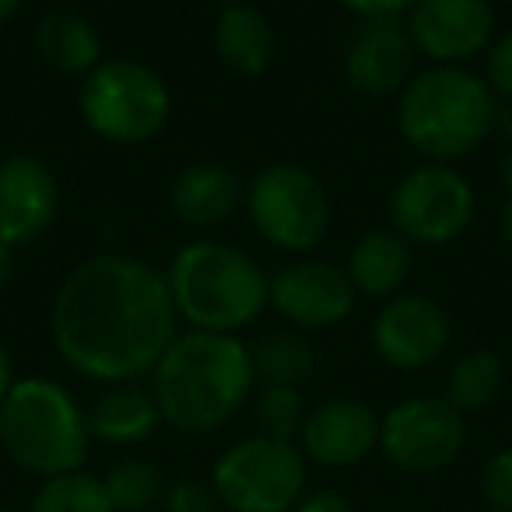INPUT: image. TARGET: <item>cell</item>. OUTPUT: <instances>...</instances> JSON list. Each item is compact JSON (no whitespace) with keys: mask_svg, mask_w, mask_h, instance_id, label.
<instances>
[{"mask_svg":"<svg viewBox=\"0 0 512 512\" xmlns=\"http://www.w3.org/2000/svg\"><path fill=\"white\" fill-rule=\"evenodd\" d=\"M53 337L67 362L102 383L155 372L176 341L169 281L134 256H95L60 285Z\"/></svg>","mask_w":512,"mask_h":512,"instance_id":"cell-1","label":"cell"},{"mask_svg":"<svg viewBox=\"0 0 512 512\" xmlns=\"http://www.w3.org/2000/svg\"><path fill=\"white\" fill-rule=\"evenodd\" d=\"M253 351L232 334L193 330L169 344L155 365V400L162 421L179 432H214L253 390Z\"/></svg>","mask_w":512,"mask_h":512,"instance_id":"cell-2","label":"cell"},{"mask_svg":"<svg viewBox=\"0 0 512 512\" xmlns=\"http://www.w3.org/2000/svg\"><path fill=\"white\" fill-rule=\"evenodd\" d=\"M169 292L176 313L197 330L232 334L260 316L267 278L242 249L225 242H190L169 267Z\"/></svg>","mask_w":512,"mask_h":512,"instance_id":"cell-3","label":"cell"},{"mask_svg":"<svg viewBox=\"0 0 512 512\" xmlns=\"http://www.w3.org/2000/svg\"><path fill=\"white\" fill-rule=\"evenodd\" d=\"M491 127V88L460 67H435L418 74L400 95V134L414 151L435 162L474 151Z\"/></svg>","mask_w":512,"mask_h":512,"instance_id":"cell-4","label":"cell"},{"mask_svg":"<svg viewBox=\"0 0 512 512\" xmlns=\"http://www.w3.org/2000/svg\"><path fill=\"white\" fill-rule=\"evenodd\" d=\"M88 435L92 428L78 400L50 379L11 383L0 404V446L29 474L57 477L78 470Z\"/></svg>","mask_w":512,"mask_h":512,"instance_id":"cell-5","label":"cell"},{"mask_svg":"<svg viewBox=\"0 0 512 512\" xmlns=\"http://www.w3.org/2000/svg\"><path fill=\"white\" fill-rule=\"evenodd\" d=\"M169 88L137 60H109L81 88V116L106 141L137 144L155 137L169 120Z\"/></svg>","mask_w":512,"mask_h":512,"instance_id":"cell-6","label":"cell"},{"mask_svg":"<svg viewBox=\"0 0 512 512\" xmlns=\"http://www.w3.org/2000/svg\"><path fill=\"white\" fill-rule=\"evenodd\" d=\"M211 488L228 512H288L302 502L306 460L292 442L256 435L214 463Z\"/></svg>","mask_w":512,"mask_h":512,"instance_id":"cell-7","label":"cell"},{"mask_svg":"<svg viewBox=\"0 0 512 512\" xmlns=\"http://www.w3.org/2000/svg\"><path fill=\"white\" fill-rule=\"evenodd\" d=\"M253 228L278 249H313L330 225V200L323 183L302 165H271L249 186Z\"/></svg>","mask_w":512,"mask_h":512,"instance_id":"cell-8","label":"cell"},{"mask_svg":"<svg viewBox=\"0 0 512 512\" xmlns=\"http://www.w3.org/2000/svg\"><path fill=\"white\" fill-rule=\"evenodd\" d=\"M390 214L400 235L442 246L474 221V190L446 165H421L397 183Z\"/></svg>","mask_w":512,"mask_h":512,"instance_id":"cell-9","label":"cell"},{"mask_svg":"<svg viewBox=\"0 0 512 512\" xmlns=\"http://www.w3.org/2000/svg\"><path fill=\"white\" fill-rule=\"evenodd\" d=\"M467 439L463 414L446 400L414 397L379 421V446L386 460L411 474H432L456 460Z\"/></svg>","mask_w":512,"mask_h":512,"instance_id":"cell-10","label":"cell"},{"mask_svg":"<svg viewBox=\"0 0 512 512\" xmlns=\"http://www.w3.org/2000/svg\"><path fill=\"white\" fill-rule=\"evenodd\" d=\"M495 29V11L488 0H414L407 36L435 64L453 67L481 53Z\"/></svg>","mask_w":512,"mask_h":512,"instance_id":"cell-11","label":"cell"},{"mask_svg":"<svg viewBox=\"0 0 512 512\" xmlns=\"http://www.w3.org/2000/svg\"><path fill=\"white\" fill-rule=\"evenodd\" d=\"M267 299L299 327H334L355 309V285L341 267L302 260L267 281Z\"/></svg>","mask_w":512,"mask_h":512,"instance_id":"cell-12","label":"cell"},{"mask_svg":"<svg viewBox=\"0 0 512 512\" xmlns=\"http://www.w3.org/2000/svg\"><path fill=\"white\" fill-rule=\"evenodd\" d=\"M449 316L425 295H404L376 316V351L393 369H425L446 351Z\"/></svg>","mask_w":512,"mask_h":512,"instance_id":"cell-13","label":"cell"},{"mask_svg":"<svg viewBox=\"0 0 512 512\" xmlns=\"http://www.w3.org/2000/svg\"><path fill=\"white\" fill-rule=\"evenodd\" d=\"M60 190L39 158L15 155L0 162V242L11 249L39 239L57 218Z\"/></svg>","mask_w":512,"mask_h":512,"instance_id":"cell-14","label":"cell"},{"mask_svg":"<svg viewBox=\"0 0 512 512\" xmlns=\"http://www.w3.org/2000/svg\"><path fill=\"white\" fill-rule=\"evenodd\" d=\"M299 439L309 460L323 467H351L365 460L379 442V418L362 400H327L313 414H306Z\"/></svg>","mask_w":512,"mask_h":512,"instance_id":"cell-15","label":"cell"},{"mask_svg":"<svg viewBox=\"0 0 512 512\" xmlns=\"http://www.w3.org/2000/svg\"><path fill=\"white\" fill-rule=\"evenodd\" d=\"M414 43L397 18H372L348 50V81L358 92L390 95L407 88L414 71Z\"/></svg>","mask_w":512,"mask_h":512,"instance_id":"cell-16","label":"cell"},{"mask_svg":"<svg viewBox=\"0 0 512 512\" xmlns=\"http://www.w3.org/2000/svg\"><path fill=\"white\" fill-rule=\"evenodd\" d=\"M239 200H242L239 179L225 165H214V162L186 165L169 193V204L176 211V218L190 228L218 225V221H225L239 207Z\"/></svg>","mask_w":512,"mask_h":512,"instance_id":"cell-17","label":"cell"},{"mask_svg":"<svg viewBox=\"0 0 512 512\" xmlns=\"http://www.w3.org/2000/svg\"><path fill=\"white\" fill-rule=\"evenodd\" d=\"M274 29L264 15L246 4H228L214 29V50L218 60L235 74H264L274 60Z\"/></svg>","mask_w":512,"mask_h":512,"instance_id":"cell-18","label":"cell"},{"mask_svg":"<svg viewBox=\"0 0 512 512\" xmlns=\"http://www.w3.org/2000/svg\"><path fill=\"white\" fill-rule=\"evenodd\" d=\"M158 421H162V411H158L155 393L127 383V386H116V390L102 393V397L95 400L88 428H92V435H99V439L116 442V446H130V442L148 439L158 428Z\"/></svg>","mask_w":512,"mask_h":512,"instance_id":"cell-19","label":"cell"},{"mask_svg":"<svg viewBox=\"0 0 512 512\" xmlns=\"http://www.w3.org/2000/svg\"><path fill=\"white\" fill-rule=\"evenodd\" d=\"M36 50L53 71L60 74H85L88 67L95 71L99 64V32L88 18L74 11H53L39 22L36 29Z\"/></svg>","mask_w":512,"mask_h":512,"instance_id":"cell-20","label":"cell"},{"mask_svg":"<svg viewBox=\"0 0 512 512\" xmlns=\"http://www.w3.org/2000/svg\"><path fill=\"white\" fill-rule=\"evenodd\" d=\"M411 274V253L404 239L393 232H372L351 249L348 278L355 292L365 295H393Z\"/></svg>","mask_w":512,"mask_h":512,"instance_id":"cell-21","label":"cell"},{"mask_svg":"<svg viewBox=\"0 0 512 512\" xmlns=\"http://www.w3.org/2000/svg\"><path fill=\"white\" fill-rule=\"evenodd\" d=\"M502 358L495 351H470L460 362L449 369L446 379V404H453L456 411H481L502 390Z\"/></svg>","mask_w":512,"mask_h":512,"instance_id":"cell-22","label":"cell"},{"mask_svg":"<svg viewBox=\"0 0 512 512\" xmlns=\"http://www.w3.org/2000/svg\"><path fill=\"white\" fill-rule=\"evenodd\" d=\"M253 369L264 386H302L316 369V351L299 334H271L256 344Z\"/></svg>","mask_w":512,"mask_h":512,"instance_id":"cell-23","label":"cell"},{"mask_svg":"<svg viewBox=\"0 0 512 512\" xmlns=\"http://www.w3.org/2000/svg\"><path fill=\"white\" fill-rule=\"evenodd\" d=\"M32 512H116V509L102 477L71 470V474L50 477L39 488Z\"/></svg>","mask_w":512,"mask_h":512,"instance_id":"cell-24","label":"cell"},{"mask_svg":"<svg viewBox=\"0 0 512 512\" xmlns=\"http://www.w3.org/2000/svg\"><path fill=\"white\" fill-rule=\"evenodd\" d=\"M106 491L113 498V509L120 512H148L165 498V477L155 463L148 460H123L116 467H109V474L102 477Z\"/></svg>","mask_w":512,"mask_h":512,"instance_id":"cell-25","label":"cell"},{"mask_svg":"<svg viewBox=\"0 0 512 512\" xmlns=\"http://www.w3.org/2000/svg\"><path fill=\"white\" fill-rule=\"evenodd\" d=\"M256 421L271 439H292L306 425V400L299 386H264L256 397Z\"/></svg>","mask_w":512,"mask_h":512,"instance_id":"cell-26","label":"cell"},{"mask_svg":"<svg viewBox=\"0 0 512 512\" xmlns=\"http://www.w3.org/2000/svg\"><path fill=\"white\" fill-rule=\"evenodd\" d=\"M481 491L491 512H512V449H498L481 470Z\"/></svg>","mask_w":512,"mask_h":512,"instance_id":"cell-27","label":"cell"},{"mask_svg":"<svg viewBox=\"0 0 512 512\" xmlns=\"http://www.w3.org/2000/svg\"><path fill=\"white\" fill-rule=\"evenodd\" d=\"M165 512H218L221 498L214 495L211 484L197 481V477H179L165 488Z\"/></svg>","mask_w":512,"mask_h":512,"instance_id":"cell-28","label":"cell"},{"mask_svg":"<svg viewBox=\"0 0 512 512\" xmlns=\"http://www.w3.org/2000/svg\"><path fill=\"white\" fill-rule=\"evenodd\" d=\"M488 88L502 99H512V32L502 36L488 53Z\"/></svg>","mask_w":512,"mask_h":512,"instance_id":"cell-29","label":"cell"},{"mask_svg":"<svg viewBox=\"0 0 512 512\" xmlns=\"http://www.w3.org/2000/svg\"><path fill=\"white\" fill-rule=\"evenodd\" d=\"M341 4L372 22V18H397L400 11L411 8L414 0H341Z\"/></svg>","mask_w":512,"mask_h":512,"instance_id":"cell-30","label":"cell"},{"mask_svg":"<svg viewBox=\"0 0 512 512\" xmlns=\"http://www.w3.org/2000/svg\"><path fill=\"white\" fill-rule=\"evenodd\" d=\"M299 512H355L341 491H313L299 502Z\"/></svg>","mask_w":512,"mask_h":512,"instance_id":"cell-31","label":"cell"},{"mask_svg":"<svg viewBox=\"0 0 512 512\" xmlns=\"http://www.w3.org/2000/svg\"><path fill=\"white\" fill-rule=\"evenodd\" d=\"M11 274H15V249L8 242H0V292L8 288Z\"/></svg>","mask_w":512,"mask_h":512,"instance_id":"cell-32","label":"cell"},{"mask_svg":"<svg viewBox=\"0 0 512 512\" xmlns=\"http://www.w3.org/2000/svg\"><path fill=\"white\" fill-rule=\"evenodd\" d=\"M8 390H11V362H8V351L0 348V404H4Z\"/></svg>","mask_w":512,"mask_h":512,"instance_id":"cell-33","label":"cell"},{"mask_svg":"<svg viewBox=\"0 0 512 512\" xmlns=\"http://www.w3.org/2000/svg\"><path fill=\"white\" fill-rule=\"evenodd\" d=\"M22 4H25V0H0V25L8 22V18L15 15V11L22 8Z\"/></svg>","mask_w":512,"mask_h":512,"instance_id":"cell-34","label":"cell"},{"mask_svg":"<svg viewBox=\"0 0 512 512\" xmlns=\"http://www.w3.org/2000/svg\"><path fill=\"white\" fill-rule=\"evenodd\" d=\"M502 235L509 239V246H512V200L505 204V211H502Z\"/></svg>","mask_w":512,"mask_h":512,"instance_id":"cell-35","label":"cell"},{"mask_svg":"<svg viewBox=\"0 0 512 512\" xmlns=\"http://www.w3.org/2000/svg\"><path fill=\"white\" fill-rule=\"evenodd\" d=\"M502 183L512 190V151H509V155H505V162H502Z\"/></svg>","mask_w":512,"mask_h":512,"instance_id":"cell-36","label":"cell"},{"mask_svg":"<svg viewBox=\"0 0 512 512\" xmlns=\"http://www.w3.org/2000/svg\"><path fill=\"white\" fill-rule=\"evenodd\" d=\"M390 512H404V509H390Z\"/></svg>","mask_w":512,"mask_h":512,"instance_id":"cell-37","label":"cell"},{"mask_svg":"<svg viewBox=\"0 0 512 512\" xmlns=\"http://www.w3.org/2000/svg\"><path fill=\"white\" fill-rule=\"evenodd\" d=\"M225 4H235V0H225Z\"/></svg>","mask_w":512,"mask_h":512,"instance_id":"cell-38","label":"cell"}]
</instances>
